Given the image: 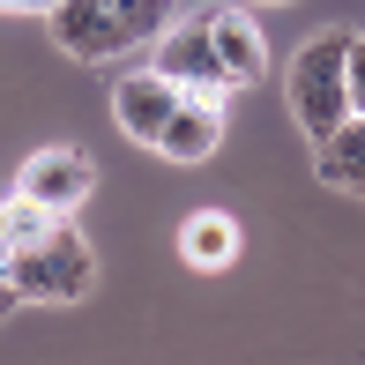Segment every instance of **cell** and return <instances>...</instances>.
<instances>
[{
  "label": "cell",
  "instance_id": "8992f818",
  "mask_svg": "<svg viewBox=\"0 0 365 365\" xmlns=\"http://www.w3.org/2000/svg\"><path fill=\"white\" fill-rule=\"evenodd\" d=\"M157 75H172L179 90H202V97H231L217 53H209V23L202 15H179V23L157 38Z\"/></svg>",
  "mask_w": 365,
  "mask_h": 365
},
{
  "label": "cell",
  "instance_id": "30bf717a",
  "mask_svg": "<svg viewBox=\"0 0 365 365\" xmlns=\"http://www.w3.org/2000/svg\"><path fill=\"white\" fill-rule=\"evenodd\" d=\"M313 172H321V187H336V194H365V120L358 112L336 127V135L313 142Z\"/></svg>",
  "mask_w": 365,
  "mask_h": 365
},
{
  "label": "cell",
  "instance_id": "7a4b0ae2",
  "mask_svg": "<svg viewBox=\"0 0 365 365\" xmlns=\"http://www.w3.org/2000/svg\"><path fill=\"white\" fill-rule=\"evenodd\" d=\"M45 23L68 60H120L172 30V0H60Z\"/></svg>",
  "mask_w": 365,
  "mask_h": 365
},
{
  "label": "cell",
  "instance_id": "277c9868",
  "mask_svg": "<svg viewBox=\"0 0 365 365\" xmlns=\"http://www.w3.org/2000/svg\"><path fill=\"white\" fill-rule=\"evenodd\" d=\"M90 187H97V164H90V149H75V142L38 149V157L15 172V194L38 202L45 217H75V209L90 202Z\"/></svg>",
  "mask_w": 365,
  "mask_h": 365
},
{
  "label": "cell",
  "instance_id": "ba28073f",
  "mask_svg": "<svg viewBox=\"0 0 365 365\" xmlns=\"http://www.w3.org/2000/svg\"><path fill=\"white\" fill-rule=\"evenodd\" d=\"M217 142H224V97L187 90V97H179V112H172V127L157 135V157H172V164H209V157H217Z\"/></svg>",
  "mask_w": 365,
  "mask_h": 365
},
{
  "label": "cell",
  "instance_id": "5b68a950",
  "mask_svg": "<svg viewBox=\"0 0 365 365\" xmlns=\"http://www.w3.org/2000/svg\"><path fill=\"white\" fill-rule=\"evenodd\" d=\"M179 82L172 75H157V68H142V75H120V90H112V120H120V135L127 142H142V149H157V135L172 127V112H179Z\"/></svg>",
  "mask_w": 365,
  "mask_h": 365
},
{
  "label": "cell",
  "instance_id": "9c48e42d",
  "mask_svg": "<svg viewBox=\"0 0 365 365\" xmlns=\"http://www.w3.org/2000/svg\"><path fill=\"white\" fill-rule=\"evenodd\" d=\"M179 261L202 269V276L231 269V261H239V224H231L224 209H194V217L179 224Z\"/></svg>",
  "mask_w": 365,
  "mask_h": 365
},
{
  "label": "cell",
  "instance_id": "8fae6325",
  "mask_svg": "<svg viewBox=\"0 0 365 365\" xmlns=\"http://www.w3.org/2000/svg\"><path fill=\"white\" fill-rule=\"evenodd\" d=\"M351 112L365 120V38L351 30Z\"/></svg>",
  "mask_w": 365,
  "mask_h": 365
},
{
  "label": "cell",
  "instance_id": "4fadbf2b",
  "mask_svg": "<svg viewBox=\"0 0 365 365\" xmlns=\"http://www.w3.org/2000/svg\"><path fill=\"white\" fill-rule=\"evenodd\" d=\"M15 306H23V298H15V284H8V269H0V321H8Z\"/></svg>",
  "mask_w": 365,
  "mask_h": 365
},
{
  "label": "cell",
  "instance_id": "5bb4252c",
  "mask_svg": "<svg viewBox=\"0 0 365 365\" xmlns=\"http://www.w3.org/2000/svg\"><path fill=\"white\" fill-rule=\"evenodd\" d=\"M254 8H284V0H254Z\"/></svg>",
  "mask_w": 365,
  "mask_h": 365
},
{
  "label": "cell",
  "instance_id": "6da1fadb",
  "mask_svg": "<svg viewBox=\"0 0 365 365\" xmlns=\"http://www.w3.org/2000/svg\"><path fill=\"white\" fill-rule=\"evenodd\" d=\"M0 269L23 306H75L97 291V254L75 231V217H45L38 202H0Z\"/></svg>",
  "mask_w": 365,
  "mask_h": 365
},
{
  "label": "cell",
  "instance_id": "3957f363",
  "mask_svg": "<svg viewBox=\"0 0 365 365\" xmlns=\"http://www.w3.org/2000/svg\"><path fill=\"white\" fill-rule=\"evenodd\" d=\"M284 105L298 120V135L321 142L351 120V30H321L291 53V75H284Z\"/></svg>",
  "mask_w": 365,
  "mask_h": 365
},
{
  "label": "cell",
  "instance_id": "7c38bea8",
  "mask_svg": "<svg viewBox=\"0 0 365 365\" xmlns=\"http://www.w3.org/2000/svg\"><path fill=\"white\" fill-rule=\"evenodd\" d=\"M60 0H0V15H53Z\"/></svg>",
  "mask_w": 365,
  "mask_h": 365
},
{
  "label": "cell",
  "instance_id": "52a82bcc",
  "mask_svg": "<svg viewBox=\"0 0 365 365\" xmlns=\"http://www.w3.org/2000/svg\"><path fill=\"white\" fill-rule=\"evenodd\" d=\"M202 23H209V53H217L224 82H231V90H254V82L269 75V45H261L254 15H239V8H202Z\"/></svg>",
  "mask_w": 365,
  "mask_h": 365
}]
</instances>
